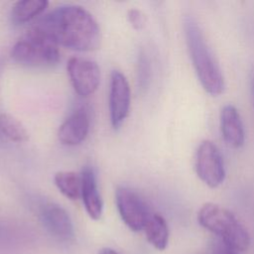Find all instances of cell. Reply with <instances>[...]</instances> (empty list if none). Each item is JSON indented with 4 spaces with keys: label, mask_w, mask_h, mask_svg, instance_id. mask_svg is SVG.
I'll list each match as a JSON object with an SVG mask.
<instances>
[{
    "label": "cell",
    "mask_w": 254,
    "mask_h": 254,
    "mask_svg": "<svg viewBox=\"0 0 254 254\" xmlns=\"http://www.w3.org/2000/svg\"><path fill=\"white\" fill-rule=\"evenodd\" d=\"M35 28L49 36L58 46L78 52L96 50L100 30L93 16L77 5L56 8L41 18Z\"/></svg>",
    "instance_id": "cell-1"
},
{
    "label": "cell",
    "mask_w": 254,
    "mask_h": 254,
    "mask_svg": "<svg viewBox=\"0 0 254 254\" xmlns=\"http://www.w3.org/2000/svg\"><path fill=\"white\" fill-rule=\"evenodd\" d=\"M184 31L188 51L201 86L211 95L220 94L224 89L222 71L199 24L191 15L184 18Z\"/></svg>",
    "instance_id": "cell-2"
},
{
    "label": "cell",
    "mask_w": 254,
    "mask_h": 254,
    "mask_svg": "<svg viewBox=\"0 0 254 254\" xmlns=\"http://www.w3.org/2000/svg\"><path fill=\"white\" fill-rule=\"evenodd\" d=\"M197 220L203 228L238 252L248 248L250 244L248 231L227 208L212 202L204 203L198 210Z\"/></svg>",
    "instance_id": "cell-3"
},
{
    "label": "cell",
    "mask_w": 254,
    "mask_h": 254,
    "mask_svg": "<svg viewBox=\"0 0 254 254\" xmlns=\"http://www.w3.org/2000/svg\"><path fill=\"white\" fill-rule=\"evenodd\" d=\"M11 57L16 63L32 67H51L61 59L58 45L35 27L15 43Z\"/></svg>",
    "instance_id": "cell-4"
},
{
    "label": "cell",
    "mask_w": 254,
    "mask_h": 254,
    "mask_svg": "<svg viewBox=\"0 0 254 254\" xmlns=\"http://www.w3.org/2000/svg\"><path fill=\"white\" fill-rule=\"evenodd\" d=\"M115 201L123 222L133 231L144 230L153 212L139 193L130 188L121 186L115 190Z\"/></svg>",
    "instance_id": "cell-5"
},
{
    "label": "cell",
    "mask_w": 254,
    "mask_h": 254,
    "mask_svg": "<svg viewBox=\"0 0 254 254\" xmlns=\"http://www.w3.org/2000/svg\"><path fill=\"white\" fill-rule=\"evenodd\" d=\"M194 169L198 178L208 187L216 188L225 179L223 158L217 146L209 141H202L195 153Z\"/></svg>",
    "instance_id": "cell-6"
},
{
    "label": "cell",
    "mask_w": 254,
    "mask_h": 254,
    "mask_svg": "<svg viewBox=\"0 0 254 254\" xmlns=\"http://www.w3.org/2000/svg\"><path fill=\"white\" fill-rule=\"evenodd\" d=\"M66 69L73 89L78 95L88 96L97 89L100 69L95 62L73 57L68 60Z\"/></svg>",
    "instance_id": "cell-7"
},
{
    "label": "cell",
    "mask_w": 254,
    "mask_h": 254,
    "mask_svg": "<svg viewBox=\"0 0 254 254\" xmlns=\"http://www.w3.org/2000/svg\"><path fill=\"white\" fill-rule=\"evenodd\" d=\"M131 91L126 76L119 70H113L110 76L109 113L114 129L120 128L130 110Z\"/></svg>",
    "instance_id": "cell-8"
},
{
    "label": "cell",
    "mask_w": 254,
    "mask_h": 254,
    "mask_svg": "<svg viewBox=\"0 0 254 254\" xmlns=\"http://www.w3.org/2000/svg\"><path fill=\"white\" fill-rule=\"evenodd\" d=\"M40 217L45 228L58 240L70 241L74 236L71 218L66 210L55 202L42 205Z\"/></svg>",
    "instance_id": "cell-9"
},
{
    "label": "cell",
    "mask_w": 254,
    "mask_h": 254,
    "mask_svg": "<svg viewBox=\"0 0 254 254\" xmlns=\"http://www.w3.org/2000/svg\"><path fill=\"white\" fill-rule=\"evenodd\" d=\"M89 115L84 108L74 110L60 126L59 140L66 146H75L83 142L89 131Z\"/></svg>",
    "instance_id": "cell-10"
},
{
    "label": "cell",
    "mask_w": 254,
    "mask_h": 254,
    "mask_svg": "<svg viewBox=\"0 0 254 254\" xmlns=\"http://www.w3.org/2000/svg\"><path fill=\"white\" fill-rule=\"evenodd\" d=\"M220 129L224 141L232 148H240L245 141L244 126L235 106L226 104L220 112Z\"/></svg>",
    "instance_id": "cell-11"
},
{
    "label": "cell",
    "mask_w": 254,
    "mask_h": 254,
    "mask_svg": "<svg viewBox=\"0 0 254 254\" xmlns=\"http://www.w3.org/2000/svg\"><path fill=\"white\" fill-rule=\"evenodd\" d=\"M81 198L84 208L90 218H100L103 209V202L100 196L94 171L90 167H84L81 174Z\"/></svg>",
    "instance_id": "cell-12"
},
{
    "label": "cell",
    "mask_w": 254,
    "mask_h": 254,
    "mask_svg": "<svg viewBox=\"0 0 254 254\" xmlns=\"http://www.w3.org/2000/svg\"><path fill=\"white\" fill-rule=\"evenodd\" d=\"M144 231L147 240L158 250H164L169 241V228L165 218L159 213H152L149 217Z\"/></svg>",
    "instance_id": "cell-13"
},
{
    "label": "cell",
    "mask_w": 254,
    "mask_h": 254,
    "mask_svg": "<svg viewBox=\"0 0 254 254\" xmlns=\"http://www.w3.org/2000/svg\"><path fill=\"white\" fill-rule=\"evenodd\" d=\"M48 4L46 0L18 1L12 6L11 21L16 25L25 24L44 12Z\"/></svg>",
    "instance_id": "cell-14"
},
{
    "label": "cell",
    "mask_w": 254,
    "mask_h": 254,
    "mask_svg": "<svg viewBox=\"0 0 254 254\" xmlns=\"http://www.w3.org/2000/svg\"><path fill=\"white\" fill-rule=\"evenodd\" d=\"M60 191L69 199H77L81 195V176L74 172H59L54 178Z\"/></svg>",
    "instance_id": "cell-15"
},
{
    "label": "cell",
    "mask_w": 254,
    "mask_h": 254,
    "mask_svg": "<svg viewBox=\"0 0 254 254\" xmlns=\"http://www.w3.org/2000/svg\"><path fill=\"white\" fill-rule=\"evenodd\" d=\"M0 131L13 142H25L29 139V133L25 126L14 116L1 113L0 114Z\"/></svg>",
    "instance_id": "cell-16"
},
{
    "label": "cell",
    "mask_w": 254,
    "mask_h": 254,
    "mask_svg": "<svg viewBox=\"0 0 254 254\" xmlns=\"http://www.w3.org/2000/svg\"><path fill=\"white\" fill-rule=\"evenodd\" d=\"M127 17L134 29L141 30L142 28H144L146 24V16L140 10L130 9L127 13Z\"/></svg>",
    "instance_id": "cell-17"
},
{
    "label": "cell",
    "mask_w": 254,
    "mask_h": 254,
    "mask_svg": "<svg viewBox=\"0 0 254 254\" xmlns=\"http://www.w3.org/2000/svg\"><path fill=\"white\" fill-rule=\"evenodd\" d=\"M149 64L147 61V58L145 57L144 54L140 55L139 59V76H140V81L142 85L146 84V81L149 78Z\"/></svg>",
    "instance_id": "cell-18"
},
{
    "label": "cell",
    "mask_w": 254,
    "mask_h": 254,
    "mask_svg": "<svg viewBox=\"0 0 254 254\" xmlns=\"http://www.w3.org/2000/svg\"><path fill=\"white\" fill-rule=\"evenodd\" d=\"M212 254H240V252L229 247L218 239V241H216V243L214 244Z\"/></svg>",
    "instance_id": "cell-19"
},
{
    "label": "cell",
    "mask_w": 254,
    "mask_h": 254,
    "mask_svg": "<svg viewBox=\"0 0 254 254\" xmlns=\"http://www.w3.org/2000/svg\"><path fill=\"white\" fill-rule=\"evenodd\" d=\"M98 254H118L114 249H112V248H103V249H101L100 251H99V253Z\"/></svg>",
    "instance_id": "cell-20"
},
{
    "label": "cell",
    "mask_w": 254,
    "mask_h": 254,
    "mask_svg": "<svg viewBox=\"0 0 254 254\" xmlns=\"http://www.w3.org/2000/svg\"><path fill=\"white\" fill-rule=\"evenodd\" d=\"M251 91H252V96H253V102H254V68L251 72Z\"/></svg>",
    "instance_id": "cell-21"
}]
</instances>
